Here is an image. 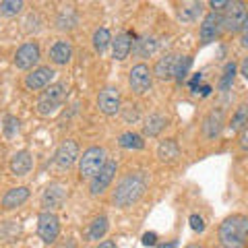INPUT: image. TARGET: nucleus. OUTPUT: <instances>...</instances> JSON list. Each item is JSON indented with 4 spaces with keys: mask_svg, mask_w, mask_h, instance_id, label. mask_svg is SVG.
I'll list each match as a JSON object with an SVG mask.
<instances>
[{
    "mask_svg": "<svg viewBox=\"0 0 248 248\" xmlns=\"http://www.w3.org/2000/svg\"><path fill=\"white\" fill-rule=\"evenodd\" d=\"M147 184H149V176L145 172H128L116 184L112 192V203L118 209L133 207L143 199V195L147 192Z\"/></svg>",
    "mask_w": 248,
    "mask_h": 248,
    "instance_id": "nucleus-1",
    "label": "nucleus"
},
{
    "mask_svg": "<svg viewBox=\"0 0 248 248\" xmlns=\"http://www.w3.org/2000/svg\"><path fill=\"white\" fill-rule=\"evenodd\" d=\"M221 248H246L248 246V217L246 215H230L221 221L217 230Z\"/></svg>",
    "mask_w": 248,
    "mask_h": 248,
    "instance_id": "nucleus-2",
    "label": "nucleus"
},
{
    "mask_svg": "<svg viewBox=\"0 0 248 248\" xmlns=\"http://www.w3.org/2000/svg\"><path fill=\"white\" fill-rule=\"evenodd\" d=\"M66 97H68V85L66 83H52L42 91V95L37 97L35 110L40 116L48 118V116L56 114L60 110L62 104L66 102Z\"/></svg>",
    "mask_w": 248,
    "mask_h": 248,
    "instance_id": "nucleus-3",
    "label": "nucleus"
},
{
    "mask_svg": "<svg viewBox=\"0 0 248 248\" xmlns=\"http://www.w3.org/2000/svg\"><path fill=\"white\" fill-rule=\"evenodd\" d=\"M106 149L104 147H89V149H85L83 155L79 157V176L81 180H91L93 176H95L99 170L106 166Z\"/></svg>",
    "mask_w": 248,
    "mask_h": 248,
    "instance_id": "nucleus-4",
    "label": "nucleus"
},
{
    "mask_svg": "<svg viewBox=\"0 0 248 248\" xmlns=\"http://www.w3.org/2000/svg\"><path fill=\"white\" fill-rule=\"evenodd\" d=\"M221 25L223 31H230V33H236V31H242L248 25V9L244 2H230L228 9L221 15Z\"/></svg>",
    "mask_w": 248,
    "mask_h": 248,
    "instance_id": "nucleus-5",
    "label": "nucleus"
},
{
    "mask_svg": "<svg viewBox=\"0 0 248 248\" xmlns=\"http://www.w3.org/2000/svg\"><path fill=\"white\" fill-rule=\"evenodd\" d=\"M66 197H68V188L62 182H52L46 186V190L42 192V209L48 213H54L58 211V209H62V205L66 203Z\"/></svg>",
    "mask_w": 248,
    "mask_h": 248,
    "instance_id": "nucleus-6",
    "label": "nucleus"
},
{
    "mask_svg": "<svg viewBox=\"0 0 248 248\" xmlns=\"http://www.w3.org/2000/svg\"><path fill=\"white\" fill-rule=\"evenodd\" d=\"M128 85H130V89H133L135 95H145V93L151 89V85H153L151 68L147 66L145 62L135 64L133 68H130V73H128Z\"/></svg>",
    "mask_w": 248,
    "mask_h": 248,
    "instance_id": "nucleus-7",
    "label": "nucleus"
},
{
    "mask_svg": "<svg viewBox=\"0 0 248 248\" xmlns=\"http://www.w3.org/2000/svg\"><path fill=\"white\" fill-rule=\"evenodd\" d=\"M116 172H118V164H116L114 159H108L106 166L89 180V192H91V195H93V197L104 195V192L108 190V186L112 184Z\"/></svg>",
    "mask_w": 248,
    "mask_h": 248,
    "instance_id": "nucleus-8",
    "label": "nucleus"
},
{
    "mask_svg": "<svg viewBox=\"0 0 248 248\" xmlns=\"http://www.w3.org/2000/svg\"><path fill=\"white\" fill-rule=\"evenodd\" d=\"M37 236H40L46 244H54L60 236V219L56 213L44 211L37 217Z\"/></svg>",
    "mask_w": 248,
    "mask_h": 248,
    "instance_id": "nucleus-9",
    "label": "nucleus"
},
{
    "mask_svg": "<svg viewBox=\"0 0 248 248\" xmlns=\"http://www.w3.org/2000/svg\"><path fill=\"white\" fill-rule=\"evenodd\" d=\"M223 124H226V112H223V108H213L211 112H207V116L203 118V126H201V133H203L205 141H215L221 135Z\"/></svg>",
    "mask_w": 248,
    "mask_h": 248,
    "instance_id": "nucleus-10",
    "label": "nucleus"
},
{
    "mask_svg": "<svg viewBox=\"0 0 248 248\" xmlns=\"http://www.w3.org/2000/svg\"><path fill=\"white\" fill-rule=\"evenodd\" d=\"M97 108L106 116H116L122 112V95L116 87H104L97 95Z\"/></svg>",
    "mask_w": 248,
    "mask_h": 248,
    "instance_id": "nucleus-11",
    "label": "nucleus"
},
{
    "mask_svg": "<svg viewBox=\"0 0 248 248\" xmlns=\"http://www.w3.org/2000/svg\"><path fill=\"white\" fill-rule=\"evenodd\" d=\"M79 159V145L73 139H66L58 145L56 153H54V164L58 170H68L75 166V161Z\"/></svg>",
    "mask_w": 248,
    "mask_h": 248,
    "instance_id": "nucleus-12",
    "label": "nucleus"
},
{
    "mask_svg": "<svg viewBox=\"0 0 248 248\" xmlns=\"http://www.w3.org/2000/svg\"><path fill=\"white\" fill-rule=\"evenodd\" d=\"M40 58H42L40 46L35 42H27L17 50V54H15V66L21 68V71H31V68L40 62Z\"/></svg>",
    "mask_w": 248,
    "mask_h": 248,
    "instance_id": "nucleus-13",
    "label": "nucleus"
},
{
    "mask_svg": "<svg viewBox=\"0 0 248 248\" xmlns=\"http://www.w3.org/2000/svg\"><path fill=\"white\" fill-rule=\"evenodd\" d=\"M223 25H221V15L219 13H207L203 21H201V27H199V35H201V42L203 44H211L215 42L217 37L221 35Z\"/></svg>",
    "mask_w": 248,
    "mask_h": 248,
    "instance_id": "nucleus-14",
    "label": "nucleus"
},
{
    "mask_svg": "<svg viewBox=\"0 0 248 248\" xmlns=\"http://www.w3.org/2000/svg\"><path fill=\"white\" fill-rule=\"evenodd\" d=\"M54 68L50 66H37L33 68L27 77H25V87L29 91H40V89H46L48 85H52V79H54Z\"/></svg>",
    "mask_w": 248,
    "mask_h": 248,
    "instance_id": "nucleus-15",
    "label": "nucleus"
},
{
    "mask_svg": "<svg viewBox=\"0 0 248 248\" xmlns=\"http://www.w3.org/2000/svg\"><path fill=\"white\" fill-rule=\"evenodd\" d=\"M178 54H166V56H161L157 62H155V66H153V77H157V79L161 81H170V79H174V71H176V62H178Z\"/></svg>",
    "mask_w": 248,
    "mask_h": 248,
    "instance_id": "nucleus-16",
    "label": "nucleus"
},
{
    "mask_svg": "<svg viewBox=\"0 0 248 248\" xmlns=\"http://www.w3.org/2000/svg\"><path fill=\"white\" fill-rule=\"evenodd\" d=\"M73 58V46L68 44L66 40H58L54 42V46L50 48V60L54 62L56 66H64L68 64Z\"/></svg>",
    "mask_w": 248,
    "mask_h": 248,
    "instance_id": "nucleus-17",
    "label": "nucleus"
},
{
    "mask_svg": "<svg viewBox=\"0 0 248 248\" xmlns=\"http://www.w3.org/2000/svg\"><path fill=\"white\" fill-rule=\"evenodd\" d=\"M11 172L15 176H25L31 172V168H33V155H31L29 151H17L11 157Z\"/></svg>",
    "mask_w": 248,
    "mask_h": 248,
    "instance_id": "nucleus-18",
    "label": "nucleus"
},
{
    "mask_svg": "<svg viewBox=\"0 0 248 248\" xmlns=\"http://www.w3.org/2000/svg\"><path fill=\"white\" fill-rule=\"evenodd\" d=\"M29 195H31V192H29L27 186H17V188H11V190L4 192L0 205H2L4 209H17V207H21L29 199Z\"/></svg>",
    "mask_w": 248,
    "mask_h": 248,
    "instance_id": "nucleus-19",
    "label": "nucleus"
},
{
    "mask_svg": "<svg viewBox=\"0 0 248 248\" xmlns=\"http://www.w3.org/2000/svg\"><path fill=\"white\" fill-rule=\"evenodd\" d=\"M157 159L164 161V164H174V161L180 159V145H178L174 139H164L157 145Z\"/></svg>",
    "mask_w": 248,
    "mask_h": 248,
    "instance_id": "nucleus-20",
    "label": "nucleus"
},
{
    "mask_svg": "<svg viewBox=\"0 0 248 248\" xmlns=\"http://www.w3.org/2000/svg\"><path fill=\"white\" fill-rule=\"evenodd\" d=\"M130 50H133V35L130 33H118L116 40H112V56L114 60H126Z\"/></svg>",
    "mask_w": 248,
    "mask_h": 248,
    "instance_id": "nucleus-21",
    "label": "nucleus"
},
{
    "mask_svg": "<svg viewBox=\"0 0 248 248\" xmlns=\"http://www.w3.org/2000/svg\"><path fill=\"white\" fill-rule=\"evenodd\" d=\"M166 126H168V118H166L164 114L155 112V114H149V116L145 118L143 133H145V137H157Z\"/></svg>",
    "mask_w": 248,
    "mask_h": 248,
    "instance_id": "nucleus-22",
    "label": "nucleus"
},
{
    "mask_svg": "<svg viewBox=\"0 0 248 248\" xmlns=\"http://www.w3.org/2000/svg\"><path fill=\"white\" fill-rule=\"evenodd\" d=\"M77 23H79V15L73 6H66V9H62L56 17V27L60 31H71L77 27Z\"/></svg>",
    "mask_w": 248,
    "mask_h": 248,
    "instance_id": "nucleus-23",
    "label": "nucleus"
},
{
    "mask_svg": "<svg viewBox=\"0 0 248 248\" xmlns=\"http://www.w3.org/2000/svg\"><path fill=\"white\" fill-rule=\"evenodd\" d=\"M118 145L122 149H128V151H141L145 149V141L139 133H133V130H126L118 137Z\"/></svg>",
    "mask_w": 248,
    "mask_h": 248,
    "instance_id": "nucleus-24",
    "label": "nucleus"
},
{
    "mask_svg": "<svg viewBox=\"0 0 248 248\" xmlns=\"http://www.w3.org/2000/svg\"><path fill=\"white\" fill-rule=\"evenodd\" d=\"M203 15V2H188L178 9V19L182 23H195Z\"/></svg>",
    "mask_w": 248,
    "mask_h": 248,
    "instance_id": "nucleus-25",
    "label": "nucleus"
},
{
    "mask_svg": "<svg viewBox=\"0 0 248 248\" xmlns=\"http://www.w3.org/2000/svg\"><path fill=\"white\" fill-rule=\"evenodd\" d=\"M228 126H230V130H234V133H238V130L248 126V104H240L236 108V112H234V116H232Z\"/></svg>",
    "mask_w": 248,
    "mask_h": 248,
    "instance_id": "nucleus-26",
    "label": "nucleus"
},
{
    "mask_svg": "<svg viewBox=\"0 0 248 248\" xmlns=\"http://www.w3.org/2000/svg\"><path fill=\"white\" fill-rule=\"evenodd\" d=\"M155 50H157V42L153 37H141V40H137L133 44V52L139 58H149Z\"/></svg>",
    "mask_w": 248,
    "mask_h": 248,
    "instance_id": "nucleus-27",
    "label": "nucleus"
},
{
    "mask_svg": "<svg viewBox=\"0 0 248 248\" xmlns=\"http://www.w3.org/2000/svg\"><path fill=\"white\" fill-rule=\"evenodd\" d=\"M108 217L106 215H99L95 217L91 223H89V230H87V238L89 240H102L106 236V232H108Z\"/></svg>",
    "mask_w": 248,
    "mask_h": 248,
    "instance_id": "nucleus-28",
    "label": "nucleus"
},
{
    "mask_svg": "<svg viewBox=\"0 0 248 248\" xmlns=\"http://www.w3.org/2000/svg\"><path fill=\"white\" fill-rule=\"evenodd\" d=\"M112 44V33H110V29H95V33H93V48H95V52L102 54L108 46Z\"/></svg>",
    "mask_w": 248,
    "mask_h": 248,
    "instance_id": "nucleus-29",
    "label": "nucleus"
},
{
    "mask_svg": "<svg viewBox=\"0 0 248 248\" xmlns=\"http://www.w3.org/2000/svg\"><path fill=\"white\" fill-rule=\"evenodd\" d=\"M236 71L238 66L234 64V62H228L226 68H223V75L219 79V91H228L232 85H234V79H236Z\"/></svg>",
    "mask_w": 248,
    "mask_h": 248,
    "instance_id": "nucleus-30",
    "label": "nucleus"
},
{
    "mask_svg": "<svg viewBox=\"0 0 248 248\" xmlns=\"http://www.w3.org/2000/svg\"><path fill=\"white\" fill-rule=\"evenodd\" d=\"M190 66H192V58L190 56H180L176 62V71H174V79L178 83H184L186 81V75H188L190 71Z\"/></svg>",
    "mask_w": 248,
    "mask_h": 248,
    "instance_id": "nucleus-31",
    "label": "nucleus"
},
{
    "mask_svg": "<svg viewBox=\"0 0 248 248\" xmlns=\"http://www.w3.org/2000/svg\"><path fill=\"white\" fill-rule=\"evenodd\" d=\"M23 4L21 0H4V2H0V15H4V17H17V15L23 11Z\"/></svg>",
    "mask_w": 248,
    "mask_h": 248,
    "instance_id": "nucleus-32",
    "label": "nucleus"
},
{
    "mask_svg": "<svg viewBox=\"0 0 248 248\" xmlns=\"http://www.w3.org/2000/svg\"><path fill=\"white\" fill-rule=\"evenodd\" d=\"M2 130L6 137H15L19 133V120L15 116H6L4 118V124H2Z\"/></svg>",
    "mask_w": 248,
    "mask_h": 248,
    "instance_id": "nucleus-33",
    "label": "nucleus"
},
{
    "mask_svg": "<svg viewBox=\"0 0 248 248\" xmlns=\"http://www.w3.org/2000/svg\"><path fill=\"white\" fill-rule=\"evenodd\" d=\"M188 223H190V228L195 230V232H203L205 230V221H203V217L197 215V213H192L188 217Z\"/></svg>",
    "mask_w": 248,
    "mask_h": 248,
    "instance_id": "nucleus-34",
    "label": "nucleus"
},
{
    "mask_svg": "<svg viewBox=\"0 0 248 248\" xmlns=\"http://www.w3.org/2000/svg\"><path fill=\"white\" fill-rule=\"evenodd\" d=\"M203 73H197V75H192L190 77V81H188V87H190V91L192 93H197V89L201 87V81H203Z\"/></svg>",
    "mask_w": 248,
    "mask_h": 248,
    "instance_id": "nucleus-35",
    "label": "nucleus"
},
{
    "mask_svg": "<svg viewBox=\"0 0 248 248\" xmlns=\"http://www.w3.org/2000/svg\"><path fill=\"white\" fill-rule=\"evenodd\" d=\"M141 242H143V246H155L157 244V234H155V232H145Z\"/></svg>",
    "mask_w": 248,
    "mask_h": 248,
    "instance_id": "nucleus-36",
    "label": "nucleus"
},
{
    "mask_svg": "<svg viewBox=\"0 0 248 248\" xmlns=\"http://www.w3.org/2000/svg\"><path fill=\"white\" fill-rule=\"evenodd\" d=\"M228 4H230V0H211V2H209V6L213 9V13L226 11V9H228Z\"/></svg>",
    "mask_w": 248,
    "mask_h": 248,
    "instance_id": "nucleus-37",
    "label": "nucleus"
},
{
    "mask_svg": "<svg viewBox=\"0 0 248 248\" xmlns=\"http://www.w3.org/2000/svg\"><path fill=\"white\" fill-rule=\"evenodd\" d=\"M211 91H213L211 85H201V87L197 89V93H199L201 97H209V95H211Z\"/></svg>",
    "mask_w": 248,
    "mask_h": 248,
    "instance_id": "nucleus-38",
    "label": "nucleus"
},
{
    "mask_svg": "<svg viewBox=\"0 0 248 248\" xmlns=\"http://www.w3.org/2000/svg\"><path fill=\"white\" fill-rule=\"evenodd\" d=\"M124 114V120H126V122H130V118H133V122L139 118V112H137V106H135V110H124L122 112Z\"/></svg>",
    "mask_w": 248,
    "mask_h": 248,
    "instance_id": "nucleus-39",
    "label": "nucleus"
},
{
    "mask_svg": "<svg viewBox=\"0 0 248 248\" xmlns=\"http://www.w3.org/2000/svg\"><path fill=\"white\" fill-rule=\"evenodd\" d=\"M240 75H242L244 79L248 81V56L242 60V64H240Z\"/></svg>",
    "mask_w": 248,
    "mask_h": 248,
    "instance_id": "nucleus-40",
    "label": "nucleus"
},
{
    "mask_svg": "<svg viewBox=\"0 0 248 248\" xmlns=\"http://www.w3.org/2000/svg\"><path fill=\"white\" fill-rule=\"evenodd\" d=\"M240 44H242V48H248V25L242 29V35H240Z\"/></svg>",
    "mask_w": 248,
    "mask_h": 248,
    "instance_id": "nucleus-41",
    "label": "nucleus"
},
{
    "mask_svg": "<svg viewBox=\"0 0 248 248\" xmlns=\"http://www.w3.org/2000/svg\"><path fill=\"white\" fill-rule=\"evenodd\" d=\"M157 248H178V240H170L166 244H159Z\"/></svg>",
    "mask_w": 248,
    "mask_h": 248,
    "instance_id": "nucleus-42",
    "label": "nucleus"
},
{
    "mask_svg": "<svg viewBox=\"0 0 248 248\" xmlns=\"http://www.w3.org/2000/svg\"><path fill=\"white\" fill-rule=\"evenodd\" d=\"M97 248H118V246H116V244L112 242V240H106V242H102Z\"/></svg>",
    "mask_w": 248,
    "mask_h": 248,
    "instance_id": "nucleus-43",
    "label": "nucleus"
},
{
    "mask_svg": "<svg viewBox=\"0 0 248 248\" xmlns=\"http://www.w3.org/2000/svg\"><path fill=\"white\" fill-rule=\"evenodd\" d=\"M58 248H77V244L73 242V240H66V242H62Z\"/></svg>",
    "mask_w": 248,
    "mask_h": 248,
    "instance_id": "nucleus-44",
    "label": "nucleus"
},
{
    "mask_svg": "<svg viewBox=\"0 0 248 248\" xmlns=\"http://www.w3.org/2000/svg\"><path fill=\"white\" fill-rule=\"evenodd\" d=\"M242 145H244V147H248V130L242 135Z\"/></svg>",
    "mask_w": 248,
    "mask_h": 248,
    "instance_id": "nucleus-45",
    "label": "nucleus"
},
{
    "mask_svg": "<svg viewBox=\"0 0 248 248\" xmlns=\"http://www.w3.org/2000/svg\"><path fill=\"white\" fill-rule=\"evenodd\" d=\"M186 248H205V246H201V244H190V246H186Z\"/></svg>",
    "mask_w": 248,
    "mask_h": 248,
    "instance_id": "nucleus-46",
    "label": "nucleus"
}]
</instances>
